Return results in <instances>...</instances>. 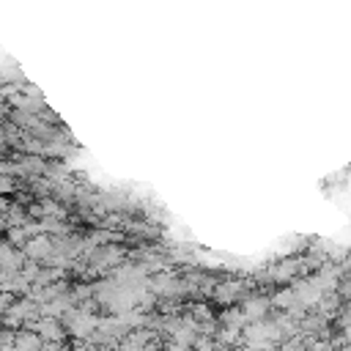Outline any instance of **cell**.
<instances>
[{
  "mask_svg": "<svg viewBox=\"0 0 351 351\" xmlns=\"http://www.w3.org/2000/svg\"><path fill=\"white\" fill-rule=\"evenodd\" d=\"M49 250H52V244L47 241V239H33V241H27V252L30 255H36V258H44V255H49Z\"/></svg>",
  "mask_w": 351,
  "mask_h": 351,
  "instance_id": "3957f363",
  "label": "cell"
},
{
  "mask_svg": "<svg viewBox=\"0 0 351 351\" xmlns=\"http://www.w3.org/2000/svg\"><path fill=\"white\" fill-rule=\"evenodd\" d=\"M280 351H307V348H304V346H299V343H285Z\"/></svg>",
  "mask_w": 351,
  "mask_h": 351,
  "instance_id": "5b68a950",
  "label": "cell"
},
{
  "mask_svg": "<svg viewBox=\"0 0 351 351\" xmlns=\"http://www.w3.org/2000/svg\"><path fill=\"white\" fill-rule=\"evenodd\" d=\"M266 310H269V302H266V299H250L241 313H244L247 321H261V318L266 315Z\"/></svg>",
  "mask_w": 351,
  "mask_h": 351,
  "instance_id": "7a4b0ae2",
  "label": "cell"
},
{
  "mask_svg": "<svg viewBox=\"0 0 351 351\" xmlns=\"http://www.w3.org/2000/svg\"><path fill=\"white\" fill-rule=\"evenodd\" d=\"M44 340L36 332H16L14 335V351H41Z\"/></svg>",
  "mask_w": 351,
  "mask_h": 351,
  "instance_id": "6da1fadb",
  "label": "cell"
},
{
  "mask_svg": "<svg viewBox=\"0 0 351 351\" xmlns=\"http://www.w3.org/2000/svg\"><path fill=\"white\" fill-rule=\"evenodd\" d=\"M195 348H197V351H217V346H214L208 337H197V340H195Z\"/></svg>",
  "mask_w": 351,
  "mask_h": 351,
  "instance_id": "277c9868",
  "label": "cell"
}]
</instances>
